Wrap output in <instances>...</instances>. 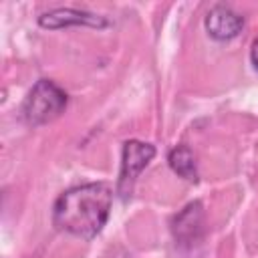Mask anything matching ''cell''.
I'll list each match as a JSON object with an SVG mask.
<instances>
[{
  "label": "cell",
  "instance_id": "1",
  "mask_svg": "<svg viewBox=\"0 0 258 258\" xmlns=\"http://www.w3.org/2000/svg\"><path fill=\"white\" fill-rule=\"evenodd\" d=\"M113 206V189L105 181L64 189L52 204V224L81 240H93L105 228Z\"/></svg>",
  "mask_w": 258,
  "mask_h": 258
},
{
  "label": "cell",
  "instance_id": "2",
  "mask_svg": "<svg viewBox=\"0 0 258 258\" xmlns=\"http://www.w3.org/2000/svg\"><path fill=\"white\" fill-rule=\"evenodd\" d=\"M67 105H69V95L62 87H58L50 79H38L24 97L20 115L26 125L40 127L60 117Z\"/></svg>",
  "mask_w": 258,
  "mask_h": 258
},
{
  "label": "cell",
  "instance_id": "3",
  "mask_svg": "<svg viewBox=\"0 0 258 258\" xmlns=\"http://www.w3.org/2000/svg\"><path fill=\"white\" fill-rule=\"evenodd\" d=\"M157 149L155 145L139 139H127L123 143L121 151V167H119V179H117V194L127 200L133 194V185L141 171L149 165V161L155 157Z\"/></svg>",
  "mask_w": 258,
  "mask_h": 258
},
{
  "label": "cell",
  "instance_id": "4",
  "mask_svg": "<svg viewBox=\"0 0 258 258\" xmlns=\"http://www.w3.org/2000/svg\"><path fill=\"white\" fill-rule=\"evenodd\" d=\"M206 232V216L202 202H189L179 214L171 220V234L177 246L181 248H194Z\"/></svg>",
  "mask_w": 258,
  "mask_h": 258
},
{
  "label": "cell",
  "instance_id": "5",
  "mask_svg": "<svg viewBox=\"0 0 258 258\" xmlns=\"http://www.w3.org/2000/svg\"><path fill=\"white\" fill-rule=\"evenodd\" d=\"M204 28L210 38L226 42L236 38L244 28V16L228 4H216L204 18Z\"/></svg>",
  "mask_w": 258,
  "mask_h": 258
},
{
  "label": "cell",
  "instance_id": "6",
  "mask_svg": "<svg viewBox=\"0 0 258 258\" xmlns=\"http://www.w3.org/2000/svg\"><path fill=\"white\" fill-rule=\"evenodd\" d=\"M38 24L48 30H58L67 26H91V28H105L109 20L105 16L77 10V8H52L38 16Z\"/></svg>",
  "mask_w": 258,
  "mask_h": 258
},
{
  "label": "cell",
  "instance_id": "7",
  "mask_svg": "<svg viewBox=\"0 0 258 258\" xmlns=\"http://www.w3.org/2000/svg\"><path fill=\"white\" fill-rule=\"evenodd\" d=\"M167 165L181 179L191 181V183H198V177H200L198 175V161H196L194 151L187 145L179 143V145L171 147L169 153H167Z\"/></svg>",
  "mask_w": 258,
  "mask_h": 258
},
{
  "label": "cell",
  "instance_id": "8",
  "mask_svg": "<svg viewBox=\"0 0 258 258\" xmlns=\"http://www.w3.org/2000/svg\"><path fill=\"white\" fill-rule=\"evenodd\" d=\"M250 62H252L254 71L258 73V36L252 40V46H250Z\"/></svg>",
  "mask_w": 258,
  "mask_h": 258
}]
</instances>
